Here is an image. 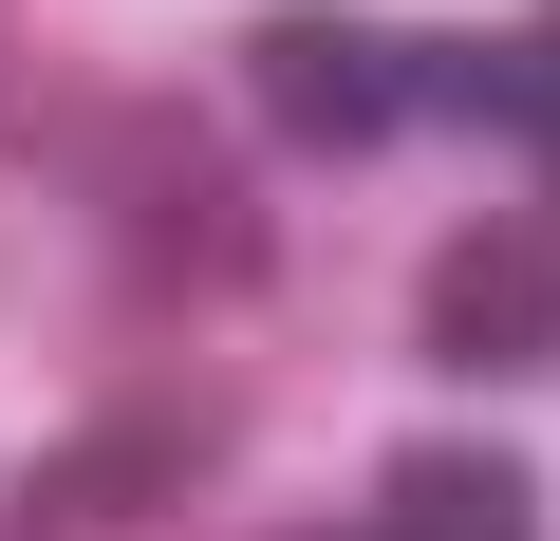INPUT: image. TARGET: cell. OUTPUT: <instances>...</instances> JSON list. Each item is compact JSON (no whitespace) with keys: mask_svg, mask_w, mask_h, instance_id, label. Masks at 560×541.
<instances>
[{"mask_svg":"<svg viewBox=\"0 0 560 541\" xmlns=\"http://www.w3.org/2000/svg\"><path fill=\"white\" fill-rule=\"evenodd\" d=\"M206 467H224V392H113V411H75V430L20 467L0 541H113V522H168Z\"/></svg>","mask_w":560,"mask_h":541,"instance_id":"cell-1","label":"cell"},{"mask_svg":"<svg viewBox=\"0 0 560 541\" xmlns=\"http://www.w3.org/2000/svg\"><path fill=\"white\" fill-rule=\"evenodd\" d=\"M411 337L430 374H560V205H486L430 243V281H411Z\"/></svg>","mask_w":560,"mask_h":541,"instance_id":"cell-2","label":"cell"},{"mask_svg":"<svg viewBox=\"0 0 560 541\" xmlns=\"http://www.w3.org/2000/svg\"><path fill=\"white\" fill-rule=\"evenodd\" d=\"M243 94H261L280 150L355 168V150L411 131V38H374V20H261V38H243Z\"/></svg>","mask_w":560,"mask_h":541,"instance_id":"cell-3","label":"cell"},{"mask_svg":"<svg viewBox=\"0 0 560 541\" xmlns=\"http://www.w3.org/2000/svg\"><path fill=\"white\" fill-rule=\"evenodd\" d=\"M374 541H541V485H523L504 448L430 430V448H393V485H374Z\"/></svg>","mask_w":560,"mask_h":541,"instance_id":"cell-4","label":"cell"},{"mask_svg":"<svg viewBox=\"0 0 560 541\" xmlns=\"http://www.w3.org/2000/svg\"><path fill=\"white\" fill-rule=\"evenodd\" d=\"M523 150L560 168V0H541V20H523Z\"/></svg>","mask_w":560,"mask_h":541,"instance_id":"cell-5","label":"cell"},{"mask_svg":"<svg viewBox=\"0 0 560 541\" xmlns=\"http://www.w3.org/2000/svg\"><path fill=\"white\" fill-rule=\"evenodd\" d=\"M300 541H374V522H300Z\"/></svg>","mask_w":560,"mask_h":541,"instance_id":"cell-6","label":"cell"}]
</instances>
